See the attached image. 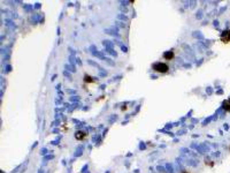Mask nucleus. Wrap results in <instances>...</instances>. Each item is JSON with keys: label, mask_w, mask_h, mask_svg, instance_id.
<instances>
[{"label": "nucleus", "mask_w": 230, "mask_h": 173, "mask_svg": "<svg viewBox=\"0 0 230 173\" xmlns=\"http://www.w3.org/2000/svg\"><path fill=\"white\" fill-rule=\"evenodd\" d=\"M182 173H190V172H187V171H184V172H182Z\"/></svg>", "instance_id": "nucleus-7"}, {"label": "nucleus", "mask_w": 230, "mask_h": 173, "mask_svg": "<svg viewBox=\"0 0 230 173\" xmlns=\"http://www.w3.org/2000/svg\"><path fill=\"white\" fill-rule=\"evenodd\" d=\"M220 40L223 44H229L230 43V30H226L222 32V35L220 36Z\"/></svg>", "instance_id": "nucleus-2"}, {"label": "nucleus", "mask_w": 230, "mask_h": 173, "mask_svg": "<svg viewBox=\"0 0 230 173\" xmlns=\"http://www.w3.org/2000/svg\"><path fill=\"white\" fill-rule=\"evenodd\" d=\"M174 57H175V54H174L172 51H168V52H165L163 53V58L166 60H172V59H174Z\"/></svg>", "instance_id": "nucleus-4"}, {"label": "nucleus", "mask_w": 230, "mask_h": 173, "mask_svg": "<svg viewBox=\"0 0 230 173\" xmlns=\"http://www.w3.org/2000/svg\"><path fill=\"white\" fill-rule=\"evenodd\" d=\"M223 107H224L226 111H230V99L223 102Z\"/></svg>", "instance_id": "nucleus-5"}, {"label": "nucleus", "mask_w": 230, "mask_h": 173, "mask_svg": "<svg viewBox=\"0 0 230 173\" xmlns=\"http://www.w3.org/2000/svg\"><path fill=\"white\" fill-rule=\"evenodd\" d=\"M152 68H153L154 72H156V73H161V74H165V73H167L168 71H169V66L167 65V64H165V62H155L152 65Z\"/></svg>", "instance_id": "nucleus-1"}, {"label": "nucleus", "mask_w": 230, "mask_h": 173, "mask_svg": "<svg viewBox=\"0 0 230 173\" xmlns=\"http://www.w3.org/2000/svg\"><path fill=\"white\" fill-rule=\"evenodd\" d=\"M88 136V134L85 133V132H82V131H78L76 134H75V137H76V140L78 141H83V140H85V137Z\"/></svg>", "instance_id": "nucleus-3"}, {"label": "nucleus", "mask_w": 230, "mask_h": 173, "mask_svg": "<svg viewBox=\"0 0 230 173\" xmlns=\"http://www.w3.org/2000/svg\"><path fill=\"white\" fill-rule=\"evenodd\" d=\"M84 82H88V83H92V82H93V78H91V77L89 76V75H85V76H84Z\"/></svg>", "instance_id": "nucleus-6"}]
</instances>
